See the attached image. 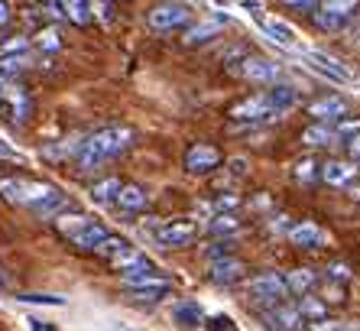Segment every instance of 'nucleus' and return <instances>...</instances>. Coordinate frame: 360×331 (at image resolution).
I'll return each instance as SVG.
<instances>
[{
  "instance_id": "1",
  "label": "nucleus",
  "mask_w": 360,
  "mask_h": 331,
  "mask_svg": "<svg viewBox=\"0 0 360 331\" xmlns=\"http://www.w3.org/2000/svg\"><path fill=\"white\" fill-rule=\"evenodd\" d=\"M0 195L10 205H23L39 218H52L65 211V195L49 182H30V179H0Z\"/></svg>"
},
{
  "instance_id": "2",
  "label": "nucleus",
  "mask_w": 360,
  "mask_h": 331,
  "mask_svg": "<svg viewBox=\"0 0 360 331\" xmlns=\"http://www.w3.org/2000/svg\"><path fill=\"white\" fill-rule=\"evenodd\" d=\"M134 137L136 133L130 130V127H104V130H94L91 137L82 143V149H78V156H75L78 169H82V173L101 169L108 159L120 156V153H127V149L134 146Z\"/></svg>"
},
{
  "instance_id": "3",
  "label": "nucleus",
  "mask_w": 360,
  "mask_h": 331,
  "mask_svg": "<svg viewBox=\"0 0 360 331\" xmlns=\"http://www.w3.org/2000/svg\"><path fill=\"white\" fill-rule=\"evenodd\" d=\"M56 227H59L62 234H65L75 247H82V250H94L98 254L101 247H104V240L110 237V231L104 227V224H98L94 218H88V215H78V211H62L59 218H56Z\"/></svg>"
},
{
  "instance_id": "4",
  "label": "nucleus",
  "mask_w": 360,
  "mask_h": 331,
  "mask_svg": "<svg viewBox=\"0 0 360 331\" xmlns=\"http://www.w3.org/2000/svg\"><path fill=\"white\" fill-rule=\"evenodd\" d=\"M192 17L195 10L185 0H162V4H156L150 10L146 23H150L153 33H172V30H182V26L192 23Z\"/></svg>"
},
{
  "instance_id": "5",
  "label": "nucleus",
  "mask_w": 360,
  "mask_h": 331,
  "mask_svg": "<svg viewBox=\"0 0 360 331\" xmlns=\"http://www.w3.org/2000/svg\"><path fill=\"white\" fill-rule=\"evenodd\" d=\"M357 7H360V0H319L315 10H311V20L325 33H338V30H344L354 20Z\"/></svg>"
},
{
  "instance_id": "6",
  "label": "nucleus",
  "mask_w": 360,
  "mask_h": 331,
  "mask_svg": "<svg viewBox=\"0 0 360 331\" xmlns=\"http://www.w3.org/2000/svg\"><path fill=\"white\" fill-rule=\"evenodd\" d=\"M110 266L117 270L124 280H136V276H150L156 273L153 270V260L146 257V254H140L136 247H130V244H124V247H117L114 254H110Z\"/></svg>"
},
{
  "instance_id": "7",
  "label": "nucleus",
  "mask_w": 360,
  "mask_h": 331,
  "mask_svg": "<svg viewBox=\"0 0 360 331\" xmlns=\"http://www.w3.org/2000/svg\"><path fill=\"white\" fill-rule=\"evenodd\" d=\"M234 72L240 75V78H247V82H253V85H276V78L283 75V68H279L276 62L263 58V56H243L234 65Z\"/></svg>"
},
{
  "instance_id": "8",
  "label": "nucleus",
  "mask_w": 360,
  "mask_h": 331,
  "mask_svg": "<svg viewBox=\"0 0 360 331\" xmlns=\"http://www.w3.org/2000/svg\"><path fill=\"white\" fill-rule=\"evenodd\" d=\"M247 296H253L257 302H285L289 296V286H285V276L279 273H260L247 282Z\"/></svg>"
},
{
  "instance_id": "9",
  "label": "nucleus",
  "mask_w": 360,
  "mask_h": 331,
  "mask_svg": "<svg viewBox=\"0 0 360 331\" xmlns=\"http://www.w3.org/2000/svg\"><path fill=\"white\" fill-rule=\"evenodd\" d=\"M231 117L240 120V124H263V120H269V117H276V111H273V104H269V94L260 92V94L243 98L240 104H234V108H231Z\"/></svg>"
},
{
  "instance_id": "10",
  "label": "nucleus",
  "mask_w": 360,
  "mask_h": 331,
  "mask_svg": "<svg viewBox=\"0 0 360 331\" xmlns=\"http://www.w3.org/2000/svg\"><path fill=\"white\" fill-rule=\"evenodd\" d=\"M221 166V153L208 143H195V146L185 149V169L192 175H208L211 169Z\"/></svg>"
},
{
  "instance_id": "11",
  "label": "nucleus",
  "mask_w": 360,
  "mask_h": 331,
  "mask_svg": "<svg viewBox=\"0 0 360 331\" xmlns=\"http://www.w3.org/2000/svg\"><path fill=\"white\" fill-rule=\"evenodd\" d=\"M285 237H289V244H295V247H302V250L328 247V234L321 231L315 221H299V224H292V227L285 231Z\"/></svg>"
},
{
  "instance_id": "12",
  "label": "nucleus",
  "mask_w": 360,
  "mask_h": 331,
  "mask_svg": "<svg viewBox=\"0 0 360 331\" xmlns=\"http://www.w3.org/2000/svg\"><path fill=\"white\" fill-rule=\"evenodd\" d=\"M198 234L192 221H166L156 227V240H160L162 247H188Z\"/></svg>"
},
{
  "instance_id": "13",
  "label": "nucleus",
  "mask_w": 360,
  "mask_h": 331,
  "mask_svg": "<svg viewBox=\"0 0 360 331\" xmlns=\"http://www.w3.org/2000/svg\"><path fill=\"white\" fill-rule=\"evenodd\" d=\"M227 26V17H205L198 20V23H188V30H185V46H205V42H211L214 36L224 33Z\"/></svg>"
},
{
  "instance_id": "14",
  "label": "nucleus",
  "mask_w": 360,
  "mask_h": 331,
  "mask_svg": "<svg viewBox=\"0 0 360 331\" xmlns=\"http://www.w3.org/2000/svg\"><path fill=\"white\" fill-rule=\"evenodd\" d=\"M243 273H247V263L237 257H218V260H211V266H208V280L218 282V286H231Z\"/></svg>"
},
{
  "instance_id": "15",
  "label": "nucleus",
  "mask_w": 360,
  "mask_h": 331,
  "mask_svg": "<svg viewBox=\"0 0 360 331\" xmlns=\"http://www.w3.org/2000/svg\"><path fill=\"white\" fill-rule=\"evenodd\" d=\"M309 114L315 117V120H321V124H328V120H344V117H347V101H344L341 94H325V98L311 101Z\"/></svg>"
},
{
  "instance_id": "16",
  "label": "nucleus",
  "mask_w": 360,
  "mask_h": 331,
  "mask_svg": "<svg viewBox=\"0 0 360 331\" xmlns=\"http://www.w3.org/2000/svg\"><path fill=\"white\" fill-rule=\"evenodd\" d=\"M305 58H309V65L315 68L319 75H325V78H331V82H351L354 75L347 72V68L338 62V58H331V56H325V52H319V49H311V52H305Z\"/></svg>"
},
{
  "instance_id": "17",
  "label": "nucleus",
  "mask_w": 360,
  "mask_h": 331,
  "mask_svg": "<svg viewBox=\"0 0 360 331\" xmlns=\"http://www.w3.org/2000/svg\"><path fill=\"white\" fill-rule=\"evenodd\" d=\"M266 325L273 331H299L302 328V312L299 306H289V302H276V308L266 312Z\"/></svg>"
},
{
  "instance_id": "18",
  "label": "nucleus",
  "mask_w": 360,
  "mask_h": 331,
  "mask_svg": "<svg viewBox=\"0 0 360 331\" xmlns=\"http://www.w3.org/2000/svg\"><path fill=\"white\" fill-rule=\"evenodd\" d=\"M49 7H52V13L59 17V10L56 7H62V17L65 20H72V23H78V26H88L91 23V0H49Z\"/></svg>"
},
{
  "instance_id": "19",
  "label": "nucleus",
  "mask_w": 360,
  "mask_h": 331,
  "mask_svg": "<svg viewBox=\"0 0 360 331\" xmlns=\"http://www.w3.org/2000/svg\"><path fill=\"white\" fill-rule=\"evenodd\" d=\"M319 175L325 179L328 185L344 189V185H354V179H357V166H354V163H341V159H331V163H325L319 169Z\"/></svg>"
},
{
  "instance_id": "20",
  "label": "nucleus",
  "mask_w": 360,
  "mask_h": 331,
  "mask_svg": "<svg viewBox=\"0 0 360 331\" xmlns=\"http://www.w3.org/2000/svg\"><path fill=\"white\" fill-rule=\"evenodd\" d=\"M263 26V33L269 36L273 42H279V46H285V49H295V30L289 23H283V20H273V17H257Z\"/></svg>"
},
{
  "instance_id": "21",
  "label": "nucleus",
  "mask_w": 360,
  "mask_h": 331,
  "mask_svg": "<svg viewBox=\"0 0 360 331\" xmlns=\"http://www.w3.org/2000/svg\"><path fill=\"white\" fill-rule=\"evenodd\" d=\"M338 140H341V137H338L335 127L321 124V120H315L311 127L302 130V143H305V146H335Z\"/></svg>"
},
{
  "instance_id": "22",
  "label": "nucleus",
  "mask_w": 360,
  "mask_h": 331,
  "mask_svg": "<svg viewBox=\"0 0 360 331\" xmlns=\"http://www.w3.org/2000/svg\"><path fill=\"white\" fill-rule=\"evenodd\" d=\"M117 205L124 211H143V208L150 205V192L143 189V185H124L117 195Z\"/></svg>"
},
{
  "instance_id": "23",
  "label": "nucleus",
  "mask_w": 360,
  "mask_h": 331,
  "mask_svg": "<svg viewBox=\"0 0 360 331\" xmlns=\"http://www.w3.org/2000/svg\"><path fill=\"white\" fill-rule=\"evenodd\" d=\"M120 189H124V182L114 179V175H110V179H101V182L91 185V201H98V205H114Z\"/></svg>"
},
{
  "instance_id": "24",
  "label": "nucleus",
  "mask_w": 360,
  "mask_h": 331,
  "mask_svg": "<svg viewBox=\"0 0 360 331\" xmlns=\"http://www.w3.org/2000/svg\"><path fill=\"white\" fill-rule=\"evenodd\" d=\"M319 282V276H315V270H309V266H302V270H295V273L285 276V286H289V296H309L311 286Z\"/></svg>"
},
{
  "instance_id": "25",
  "label": "nucleus",
  "mask_w": 360,
  "mask_h": 331,
  "mask_svg": "<svg viewBox=\"0 0 360 331\" xmlns=\"http://www.w3.org/2000/svg\"><path fill=\"white\" fill-rule=\"evenodd\" d=\"M269 104H273V111H276V117L279 114H285V111L292 108L295 101H299V94H295V88L292 85H276V88H269Z\"/></svg>"
},
{
  "instance_id": "26",
  "label": "nucleus",
  "mask_w": 360,
  "mask_h": 331,
  "mask_svg": "<svg viewBox=\"0 0 360 331\" xmlns=\"http://www.w3.org/2000/svg\"><path fill=\"white\" fill-rule=\"evenodd\" d=\"M82 143H84V140H78V137H65L62 143H52V146L42 149V156H46V159H68V156H78Z\"/></svg>"
},
{
  "instance_id": "27",
  "label": "nucleus",
  "mask_w": 360,
  "mask_h": 331,
  "mask_svg": "<svg viewBox=\"0 0 360 331\" xmlns=\"http://www.w3.org/2000/svg\"><path fill=\"white\" fill-rule=\"evenodd\" d=\"M201 318H205V312H201L198 302H182V306H176V322H182V325H198Z\"/></svg>"
},
{
  "instance_id": "28",
  "label": "nucleus",
  "mask_w": 360,
  "mask_h": 331,
  "mask_svg": "<svg viewBox=\"0 0 360 331\" xmlns=\"http://www.w3.org/2000/svg\"><path fill=\"white\" fill-rule=\"evenodd\" d=\"M299 312H302V322H319V318H325V306L321 302H315V299H309V296H302V306H299Z\"/></svg>"
},
{
  "instance_id": "29",
  "label": "nucleus",
  "mask_w": 360,
  "mask_h": 331,
  "mask_svg": "<svg viewBox=\"0 0 360 331\" xmlns=\"http://www.w3.org/2000/svg\"><path fill=\"white\" fill-rule=\"evenodd\" d=\"M237 227H240V221L234 215H214V221H211V234H234Z\"/></svg>"
},
{
  "instance_id": "30",
  "label": "nucleus",
  "mask_w": 360,
  "mask_h": 331,
  "mask_svg": "<svg viewBox=\"0 0 360 331\" xmlns=\"http://www.w3.org/2000/svg\"><path fill=\"white\" fill-rule=\"evenodd\" d=\"M295 179H299V182H315V179H319V166L311 163V159H302V163L295 166Z\"/></svg>"
},
{
  "instance_id": "31",
  "label": "nucleus",
  "mask_w": 360,
  "mask_h": 331,
  "mask_svg": "<svg viewBox=\"0 0 360 331\" xmlns=\"http://www.w3.org/2000/svg\"><path fill=\"white\" fill-rule=\"evenodd\" d=\"M20 302H42V306H65V299L59 296H36V292H26V296H17Z\"/></svg>"
},
{
  "instance_id": "32",
  "label": "nucleus",
  "mask_w": 360,
  "mask_h": 331,
  "mask_svg": "<svg viewBox=\"0 0 360 331\" xmlns=\"http://www.w3.org/2000/svg\"><path fill=\"white\" fill-rule=\"evenodd\" d=\"M338 137H347V140H354V137H360V120H341V127H338Z\"/></svg>"
},
{
  "instance_id": "33",
  "label": "nucleus",
  "mask_w": 360,
  "mask_h": 331,
  "mask_svg": "<svg viewBox=\"0 0 360 331\" xmlns=\"http://www.w3.org/2000/svg\"><path fill=\"white\" fill-rule=\"evenodd\" d=\"M208 331H237V325L227 318V315H218V318H211L208 322Z\"/></svg>"
},
{
  "instance_id": "34",
  "label": "nucleus",
  "mask_w": 360,
  "mask_h": 331,
  "mask_svg": "<svg viewBox=\"0 0 360 331\" xmlns=\"http://www.w3.org/2000/svg\"><path fill=\"white\" fill-rule=\"evenodd\" d=\"M26 46H30V42H26L23 36H17V39H4V46H0V49H4V52H26Z\"/></svg>"
},
{
  "instance_id": "35",
  "label": "nucleus",
  "mask_w": 360,
  "mask_h": 331,
  "mask_svg": "<svg viewBox=\"0 0 360 331\" xmlns=\"http://www.w3.org/2000/svg\"><path fill=\"white\" fill-rule=\"evenodd\" d=\"M285 7H292V10H305V13H311V10H315V4H319V0H283Z\"/></svg>"
},
{
  "instance_id": "36",
  "label": "nucleus",
  "mask_w": 360,
  "mask_h": 331,
  "mask_svg": "<svg viewBox=\"0 0 360 331\" xmlns=\"http://www.w3.org/2000/svg\"><path fill=\"white\" fill-rule=\"evenodd\" d=\"M0 159H7V163H20V159H23V156H20V153H17V149H13V146H10V143H4V140H0Z\"/></svg>"
},
{
  "instance_id": "37",
  "label": "nucleus",
  "mask_w": 360,
  "mask_h": 331,
  "mask_svg": "<svg viewBox=\"0 0 360 331\" xmlns=\"http://www.w3.org/2000/svg\"><path fill=\"white\" fill-rule=\"evenodd\" d=\"M309 331H344L338 322H328V318H319V322H311Z\"/></svg>"
},
{
  "instance_id": "38",
  "label": "nucleus",
  "mask_w": 360,
  "mask_h": 331,
  "mask_svg": "<svg viewBox=\"0 0 360 331\" xmlns=\"http://www.w3.org/2000/svg\"><path fill=\"white\" fill-rule=\"evenodd\" d=\"M328 276H331V280H351V270L344 263H335V266H328Z\"/></svg>"
},
{
  "instance_id": "39",
  "label": "nucleus",
  "mask_w": 360,
  "mask_h": 331,
  "mask_svg": "<svg viewBox=\"0 0 360 331\" xmlns=\"http://www.w3.org/2000/svg\"><path fill=\"white\" fill-rule=\"evenodd\" d=\"M347 153H351V163H354V166H360V137L347 140Z\"/></svg>"
},
{
  "instance_id": "40",
  "label": "nucleus",
  "mask_w": 360,
  "mask_h": 331,
  "mask_svg": "<svg viewBox=\"0 0 360 331\" xmlns=\"http://www.w3.org/2000/svg\"><path fill=\"white\" fill-rule=\"evenodd\" d=\"M42 46H46V49H59V39H56V30H46V33H42Z\"/></svg>"
},
{
  "instance_id": "41",
  "label": "nucleus",
  "mask_w": 360,
  "mask_h": 331,
  "mask_svg": "<svg viewBox=\"0 0 360 331\" xmlns=\"http://www.w3.org/2000/svg\"><path fill=\"white\" fill-rule=\"evenodd\" d=\"M10 20H13V13H10V4H7V0H0V26H7Z\"/></svg>"
},
{
  "instance_id": "42",
  "label": "nucleus",
  "mask_w": 360,
  "mask_h": 331,
  "mask_svg": "<svg viewBox=\"0 0 360 331\" xmlns=\"http://www.w3.org/2000/svg\"><path fill=\"white\" fill-rule=\"evenodd\" d=\"M243 7L250 10L253 17H260V13H263V4H260V0H243Z\"/></svg>"
},
{
  "instance_id": "43",
  "label": "nucleus",
  "mask_w": 360,
  "mask_h": 331,
  "mask_svg": "<svg viewBox=\"0 0 360 331\" xmlns=\"http://www.w3.org/2000/svg\"><path fill=\"white\" fill-rule=\"evenodd\" d=\"M30 325H33V331H56L52 325H42V322H36V318H30Z\"/></svg>"
},
{
  "instance_id": "44",
  "label": "nucleus",
  "mask_w": 360,
  "mask_h": 331,
  "mask_svg": "<svg viewBox=\"0 0 360 331\" xmlns=\"http://www.w3.org/2000/svg\"><path fill=\"white\" fill-rule=\"evenodd\" d=\"M234 173H237V175L247 173V163H243V159H234Z\"/></svg>"
},
{
  "instance_id": "45",
  "label": "nucleus",
  "mask_w": 360,
  "mask_h": 331,
  "mask_svg": "<svg viewBox=\"0 0 360 331\" xmlns=\"http://www.w3.org/2000/svg\"><path fill=\"white\" fill-rule=\"evenodd\" d=\"M4 286H7V273H4V270H0V289H4Z\"/></svg>"
},
{
  "instance_id": "46",
  "label": "nucleus",
  "mask_w": 360,
  "mask_h": 331,
  "mask_svg": "<svg viewBox=\"0 0 360 331\" xmlns=\"http://www.w3.org/2000/svg\"><path fill=\"white\" fill-rule=\"evenodd\" d=\"M0 46H4V36H0Z\"/></svg>"
}]
</instances>
